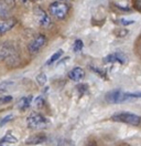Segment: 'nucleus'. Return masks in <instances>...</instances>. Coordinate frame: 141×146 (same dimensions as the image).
<instances>
[{"label":"nucleus","mask_w":141,"mask_h":146,"mask_svg":"<svg viewBox=\"0 0 141 146\" xmlns=\"http://www.w3.org/2000/svg\"><path fill=\"white\" fill-rule=\"evenodd\" d=\"M134 98H139V93H126L123 92L121 90H114V91L108 92L106 94V101L108 103H123L125 101L131 100Z\"/></svg>","instance_id":"1"},{"label":"nucleus","mask_w":141,"mask_h":146,"mask_svg":"<svg viewBox=\"0 0 141 146\" xmlns=\"http://www.w3.org/2000/svg\"><path fill=\"white\" fill-rule=\"evenodd\" d=\"M113 121L116 122H121L125 124H129L132 126H138L141 123V117L137 114H133L130 112H120V113H116L111 116Z\"/></svg>","instance_id":"2"},{"label":"nucleus","mask_w":141,"mask_h":146,"mask_svg":"<svg viewBox=\"0 0 141 146\" xmlns=\"http://www.w3.org/2000/svg\"><path fill=\"white\" fill-rule=\"evenodd\" d=\"M49 11L53 17L62 20L67 16V13L70 11V6L65 2H63V1H55V2L50 5Z\"/></svg>","instance_id":"3"},{"label":"nucleus","mask_w":141,"mask_h":146,"mask_svg":"<svg viewBox=\"0 0 141 146\" xmlns=\"http://www.w3.org/2000/svg\"><path fill=\"white\" fill-rule=\"evenodd\" d=\"M26 123H28V126L30 128L40 129V128H44L47 125V119L39 113H32L31 115H29V117L26 119Z\"/></svg>","instance_id":"4"},{"label":"nucleus","mask_w":141,"mask_h":146,"mask_svg":"<svg viewBox=\"0 0 141 146\" xmlns=\"http://www.w3.org/2000/svg\"><path fill=\"white\" fill-rule=\"evenodd\" d=\"M34 12H35L34 13L35 20H36V22H38L41 27L46 28L51 25V20H50L49 16L46 15V12H45L43 9H41V8H35Z\"/></svg>","instance_id":"5"},{"label":"nucleus","mask_w":141,"mask_h":146,"mask_svg":"<svg viewBox=\"0 0 141 146\" xmlns=\"http://www.w3.org/2000/svg\"><path fill=\"white\" fill-rule=\"evenodd\" d=\"M46 43V36L44 35H39L38 36H35L34 39L32 40V42L29 46V51L31 53H35L38 52L41 48H43V46H45Z\"/></svg>","instance_id":"6"},{"label":"nucleus","mask_w":141,"mask_h":146,"mask_svg":"<svg viewBox=\"0 0 141 146\" xmlns=\"http://www.w3.org/2000/svg\"><path fill=\"white\" fill-rule=\"evenodd\" d=\"M16 25L14 19H0V35H5L10 31Z\"/></svg>","instance_id":"7"},{"label":"nucleus","mask_w":141,"mask_h":146,"mask_svg":"<svg viewBox=\"0 0 141 146\" xmlns=\"http://www.w3.org/2000/svg\"><path fill=\"white\" fill-rule=\"evenodd\" d=\"M84 76H85V71H84L82 68H79V66L74 68V69L70 70V73H69V78H70V80L75 81V82L82 81V80L84 79Z\"/></svg>","instance_id":"8"},{"label":"nucleus","mask_w":141,"mask_h":146,"mask_svg":"<svg viewBox=\"0 0 141 146\" xmlns=\"http://www.w3.org/2000/svg\"><path fill=\"white\" fill-rule=\"evenodd\" d=\"M45 135L43 134H36V135H32L30 138H28L26 141V144L28 145H35V144H40V143H43L45 141Z\"/></svg>","instance_id":"9"},{"label":"nucleus","mask_w":141,"mask_h":146,"mask_svg":"<svg viewBox=\"0 0 141 146\" xmlns=\"http://www.w3.org/2000/svg\"><path fill=\"white\" fill-rule=\"evenodd\" d=\"M10 16V8L8 3L5 1H0V18H8Z\"/></svg>","instance_id":"10"},{"label":"nucleus","mask_w":141,"mask_h":146,"mask_svg":"<svg viewBox=\"0 0 141 146\" xmlns=\"http://www.w3.org/2000/svg\"><path fill=\"white\" fill-rule=\"evenodd\" d=\"M31 101H32V96H24V98H22L21 100L19 101V103H18V108L20 110H22V111L28 109L30 106V104H31Z\"/></svg>","instance_id":"11"},{"label":"nucleus","mask_w":141,"mask_h":146,"mask_svg":"<svg viewBox=\"0 0 141 146\" xmlns=\"http://www.w3.org/2000/svg\"><path fill=\"white\" fill-rule=\"evenodd\" d=\"M62 54H63V50H59V51H56L54 54L51 55V58L47 60L46 64H47V65H51V64L54 63L56 60H59V59H60V58L62 56Z\"/></svg>","instance_id":"12"},{"label":"nucleus","mask_w":141,"mask_h":146,"mask_svg":"<svg viewBox=\"0 0 141 146\" xmlns=\"http://www.w3.org/2000/svg\"><path fill=\"white\" fill-rule=\"evenodd\" d=\"M105 62H115V61H119L120 63H123V60L121 59L120 54H110L104 60Z\"/></svg>","instance_id":"13"},{"label":"nucleus","mask_w":141,"mask_h":146,"mask_svg":"<svg viewBox=\"0 0 141 146\" xmlns=\"http://www.w3.org/2000/svg\"><path fill=\"white\" fill-rule=\"evenodd\" d=\"M16 142H17V138L14 136H12L11 134H7L1 139V143H16Z\"/></svg>","instance_id":"14"},{"label":"nucleus","mask_w":141,"mask_h":146,"mask_svg":"<svg viewBox=\"0 0 141 146\" xmlns=\"http://www.w3.org/2000/svg\"><path fill=\"white\" fill-rule=\"evenodd\" d=\"M36 81L38 83L40 84V85H44L46 81H47V78H46V75L44 74V73H40L38 76H36Z\"/></svg>","instance_id":"15"},{"label":"nucleus","mask_w":141,"mask_h":146,"mask_svg":"<svg viewBox=\"0 0 141 146\" xmlns=\"http://www.w3.org/2000/svg\"><path fill=\"white\" fill-rule=\"evenodd\" d=\"M9 50L8 48L3 46L2 44H0V59H5V58H9L8 56Z\"/></svg>","instance_id":"16"},{"label":"nucleus","mask_w":141,"mask_h":146,"mask_svg":"<svg viewBox=\"0 0 141 146\" xmlns=\"http://www.w3.org/2000/svg\"><path fill=\"white\" fill-rule=\"evenodd\" d=\"M82 49H83V41L77 39V40L74 42V51H75V52H78Z\"/></svg>","instance_id":"17"},{"label":"nucleus","mask_w":141,"mask_h":146,"mask_svg":"<svg viewBox=\"0 0 141 146\" xmlns=\"http://www.w3.org/2000/svg\"><path fill=\"white\" fill-rule=\"evenodd\" d=\"M12 117H13L12 115H8V116H6L5 119H2V121H1V123H0V125H5V124H6V122H8V121H10V119H12Z\"/></svg>","instance_id":"18"},{"label":"nucleus","mask_w":141,"mask_h":146,"mask_svg":"<svg viewBox=\"0 0 141 146\" xmlns=\"http://www.w3.org/2000/svg\"><path fill=\"white\" fill-rule=\"evenodd\" d=\"M119 22H120L121 25H131V23H133L132 20H125V19H120Z\"/></svg>","instance_id":"19"},{"label":"nucleus","mask_w":141,"mask_h":146,"mask_svg":"<svg viewBox=\"0 0 141 146\" xmlns=\"http://www.w3.org/2000/svg\"><path fill=\"white\" fill-rule=\"evenodd\" d=\"M12 100V96H5V98H1L0 101L2 102V103H8L10 101Z\"/></svg>","instance_id":"20"},{"label":"nucleus","mask_w":141,"mask_h":146,"mask_svg":"<svg viewBox=\"0 0 141 146\" xmlns=\"http://www.w3.org/2000/svg\"><path fill=\"white\" fill-rule=\"evenodd\" d=\"M42 103H43V101H42V98H41V96L38 98L36 101H35V104H36L38 108H41V106H42Z\"/></svg>","instance_id":"21"},{"label":"nucleus","mask_w":141,"mask_h":146,"mask_svg":"<svg viewBox=\"0 0 141 146\" xmlns=\"http://www.w3.org/2000/svg\"><path fill=\"white\" fill-rule=\"evenodd\" d=\"M139 98H141V93H139Z\"/></svg>","instance_id":"22"},{"label":"nucleus","mask_w":141,"mask_h":146,"mask_svg":"<svg viewBox=\"0 0 141 146\" xmlns=\"http://www.w3.org/2000/svg\"><path fill=\"white\" fill-rule=\"evenodd\" d=\"M0 146H9V145H0Z\"/></svg>","instance_id":"23"}]
</instances>
